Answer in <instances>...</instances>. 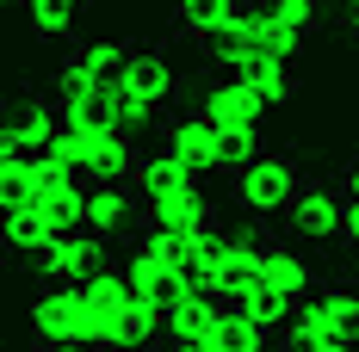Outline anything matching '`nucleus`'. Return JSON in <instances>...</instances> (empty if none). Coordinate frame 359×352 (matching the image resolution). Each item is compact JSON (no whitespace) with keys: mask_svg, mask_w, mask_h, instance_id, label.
Instances as JSON below:
<instances>
[{"mask_svg":"<svg viewBox=\"0 0 359 352\" xmlns=\"http://www.w3.org/2000/svg\"><path fill=\"white\" fill-rule=\"evenodd\" d=\"M32 340L37 346H93V297H87V284H50L37 297Z\"/></svg>","mask_w":359,"mask_h":352,"instance_id":"nucleus-1","label":"nucleus"},{"mask_svg":"<svg viewBox=\"0 0 359 352\" xmlns=\"http://www.w3.org/2000/svg\"><path fill=\"white\" fill-rule=\"evenodd\" d=\"M106 235H93V229H74V235H50V241L32 253V266L50 272V284H87L93 272H106L111 253H106Z\"/></svg>","mask_w":359,"mask_h":352,"instance_id":"nucleus-2","label":"nucleus"},{"mask_svg":"<svg viewBox=\"0 0 359 352\" xmlns=\"http://www.w3.org/2000/svg\"><path fill=\"white\" fill-rule=\"evenodd\" d=\"M297 167H291V155H260L254 167L236 174V204L248 216H279L291 211V198H297Z\"/></svg>","mask_w":359,"mask_h":352,"instance_id":"nucleus-3","label":"nucleus"},{"mask_svg":"<svg viewBox=\"0 0 359 352\" xmlns=\"http://www.w3.org/2000/svg\"><path fill=\"white\" fill-rule=\"evenodd\" d=\"M137 198H143V211H161V204L205 198V192H198V174L180 161L174 148H161V155H143V167H137Z\"/></svg>","mask_w":359,"mask_h":352,"instance_id":"nucleus-4","label":"nucleus"},{"mask_svg":"<svg viewBox=\"0 0 359 352\" xmlns=\"http://www.w3.org/2000/svg\"><path fill=\"white\" fill-rule=\"evenodd\" d=\"M291 229L304 235V241H334L341 235V192H328V185H297V198H291Z\"/></svg>","mask_w":359,"mask_h":352,"instance_id":"nucleus-5","label":"nucleus"},{"mask_svg":"<svg viewBox=\"0 0 359 352\" xmlns=\"http://www.w3.org/2000/svg\"><path fill=\"white\" fill-rule=\"evenodd\" d=\"M161 136H168L161 148H174L192 174H217V136L223 130L211 118H174V124H161Z\"/></svg>","mask_w":359,"mask_h":352,"instance_id":"nucleus-6","label":"nucleus"},{"mask_svg":"<svg viewBox=\"0 0 359 352\" xmlns=\"http://www.w3.org/2000/svg\"><path fill=\"white\" fill-rule=\"evenodd\" d=\"M211 118L217 130H260V118H266V99L254 93V87H242V80H217L211 93Z\"/></svg>","mask_w":359,"mask_h":352,"instance_id":"nucleus-7","label":"nucleus"},{"mask_svg":"<svg viewBox=\"0 0 359 352\" xmlns=\"http://www.w3.org/2000/svg\"><path fill=\"white\" fill-rule=\"evenodd\" d=\"M137 211H143V198H137L130 185H93V192H87V229L106 235V241H111V235H124Z\"/></svg>","mask_w":359,"mask_h":352,"instance_id":"nucleus-8","label":"nucleus"},{"mask_svg":"<svg viewBox=\"0 0 359 352\" xmlns=\"http://www.w3.org/2000/svg\"><path fill=\"white\" fill-rule=\"evenodd\" d=\"M229 80L254 87L266 106H285V99H297V74H291V62H273V56H242V62L229 69Z\"/></svg>","mask_w":359,"mask_h":352,"instance_id":"nucleus-9","label":"nucleus"},{"mask_svg":"<svg viewBox=\"0 0 359 352\" xmlns=\"http://www.w3.org/2000/svg\"><path fill=\"white\" fill-rule=\"evenodd\" d=\"M130 87H137L149 106H155V118H161V111H174L180 74L168 69V56H161V50H143V43H137V56H130Z\"/></svg>","mask_w":359,"mask_h":352,"instance_id":"nucleus-10","label":"nucleus"},{"mask_svg":"<svg viewBox=\"0 0 359 352\" xmlns=\"http://www.w3.org/2000/svg\"><path fill=\"white\" fill-rule=\"evenodd\" d=\"M260 247L254 235H223V297L229 303H242L254 284H260Z\"/></svg>","mask_w":359,"mask_h":352,"instance_id":"nucleus-11","label":"nucleus"},{"mask_svg":"<svg viewBox=\"0 0 359 352\" xmlns=\"http://www.w3.org/2000/svg\"><path fill=\"white\" fill-rule=\"evenodd\" d=\"M217 328H223V303L192 297V303H180L168 316V340L174 346H217Z\"/></svg>","mask_w":359,"mask_h":352,"instance_id":"nucleus-12","label":"nucleus"},{"mask_svg":"<svg viewBox=\"0 0 359 352\" xmlns=\"http://www.w3.org/2000/svg\"><path fill=\"white\" fill-rule=\"evenodd\" d=\"M260 284H266V290H285V297H310V290H316L304 253H291V247H279V241L260 247Z\"/></svg>","mask_w":359,"mask_h":352,"instance_id":"nucleus-13","label":"nucleus"},{"mask_svg":"<svg viewBox=\"0 0 359 352\" xmlns=\"http://www.w3.org/2000/svg\"><path fill=\"white\" fill-rule=\"evenodd\" d=\"M62 136V111L56 106H25L19 111V124L6 130V148H25V155H50V142Z\"/></svg>","mask_w":359,"mask_h":352,"instance_id":"nucleus-14","label":"nucleus"},{"mask_svg":"<svg viewBox=\"0 0 359 352\" xmlns=\"http://www.w3.org/2000/svg\"><path fill=\"white\" fill-rule=\"evenodd\" d=\"M130 56H137V43H111V37H106V43L74 50V62L93 74L100 87H124V80H130Z\"/></svg>","mask_w":359,"mask_h":352,"instance_id":"nucleus-15","label":"nucleus"},{"mask_svg":"<svg viewBox=\"0 0 359 352\" xmlns=\"http://www.w3.org/2000/svg\"><path fill=\"white\" fill-rule=\"evenodd\" d=\"M229 309H248L266 334H279V328H291V309H297V297H285V290H266V284H254L242 303H229Z\"/></svg>","mask_w":359,"mask_h":352,"instance_id":"nucleus-16","label":"nucleus"},{"mask_svg":"<svg viewBox=\"0 0 359 352\" xmlns=\"http://www.w3.org/2000/svg\"><path fill=\"white\" fill-rule=\"evenodd\" d=\"M198 56L211 62V69H236L242 56H248V25L236 19V25H217V31L198 37Z\"/></svg>","mask_w":359,"mask_h":352,"instance_id":"nucleus-17","label":"nucleus"},{"mask_svg":"<svg viewBox=\"0 0 359 352\" xmlns=\"http://www.w3.org/2000/svg\"><path fill=\"white\" fill-rule=\"evenodd\" d=\"M242 19V0H180V25L192 37L217 31V25H236Z\"/></svg>","mask_w":359,"mask_h":352,"instance_id":"nucleus-18","label":"nucleus"},{"mask_svg":"<svg viewBox=\"0 0 359 352\" xmlns=\"http://www.w3.org/2000/svg\"><path fill=\"white\" fill-rule=\"evenodd\" d=\"M217 352H266V328H260L248 309H223V328H217Z\"/></svg>","mask_w":359,"mask_h":352,"instance_id":"nucleus-19","label":"nucleus"},{"mask_svg":"<svg viewBox=\"0 0 359 352\" xmlns=\"http://www.w3.org/2000/svg\"><path fill=\"white\" fill-rule=\"evenodd\" d=\"M260 155H266L260 130H223V136H217V174H242V167H254Z\"/></svg>","mask_w":359,"mask_h":352,"instance_id":"nucleus-20","label":"nucleus"},{"mask_svg":"<svg viewBox=\"0 0 359 352\" xmlns=\"http://www.w3.org/2000/svg\"><path fill=\"white\" fill-rule=\"evenodd\" d=\"M93 99H100V106L111 111V124H124V130H137V124H149V118H155V106H149L130 80H124V87H100Z\"/></svg>","mask_w":359,"mask_h":352,"instance_id":"nucleus-21","label":"nucleus"},{"mask_svg":"<svg viewBox=\"0 0 359 352\" xmlns=\"http://www.w3.org/2000/svg\"><path fill=\"white\" fill-rule=\"evenodd\" d=\"M50 235H56V229H50V216H43V211H6V247H13V253L32 260Z\"/></svg>","mask_w":359,"mask_h":352,"instance_id":"nucleus-22","label":"nucleus"},{"mask_svg":"<svg viewBox=\"0 0 359 352\" xmlns=\"http://www.w3.org/2000/svg\"><path fill=\"white\" fill-rule=\"evenodd\" d=\"M32 6V31L37 37H69L74 13H81V0H25Z\"/></svg>","mask_w":359,"mask_h":352,"instance_id":"nucleus-23","label":"nucleus"},{"mask_svg":"<svg viewBox=\"0 0 359 352\" xmlns=\"http://www.w3.org/2000/svg\"><path fill=\"white\" fill-rule=\"evenodd\" d=\"M93 93H100V80H93V74H87V69L69 56V62L56 69V106H87Z\"/></svg>","mask_w":359,"mask_h":352,"instance_id":"nucleus-24","label":"nucleus"},{"mask_svg":"<svg viewBox=\"0 0 359 352\" xmlns=\"http://www.w3.org/2000/svg\"><path fill=\"white\" fill-rule=\"evenodd\" d=\"M347 198H359V155H353V167H347Z\"/></svg>","mask_w":359,"mask_h":352,"instance_id":"nucleus-25","label":"nucleus"},{"mask_svg":"<svg viewBox=\"0 0 359 352\" xmlns=\"http://www.w3.org/2000/svg\"><path fill=\"white\" fill-rule=\"evenodd\" d=\"M347 31L359 37V0H347Z\"/></svg>","mask_w":359,"mask_h":352,"instance_id":"nucleus-26","label":"nucleus"},{"mask_svg":"<svg viewBox=\"0 0 359 352\" xmlns=\"http://www.w3.org/2000/svg\"><path fill=\"white\" fill-rule=\"evenodd\" d=\"M56 352H106V346H56Z\"/></svg>","mask_w":359,"mask_h":352,"instance_id":"nucleus-27","label":"nucleus"},{"mask_svg":"<svg viewBox=\"0 0 359 352\" xmlns=\"http://www.w3.org/2000/svg\"><path fill=\"white\" fill-rule=\"evenodd\" d=\"M174 352H217V346H174Z\"/></svg>","mask_w":359,"mask_h":352,"instance_id":"nucleus-28","label":"nucleus"},{"mask_svg":"<svg viewBox=\"0 0 359 352\" xmlns=\"http://www.w3.org/2000/svg\"><path fill=\"white\" fill-rule=\"evenodd\" d=\"M316 352H359V346H316Z\"/></svg>","mask_w":359,"mask_h":352,"instance_id":"nucleus-29","label":"nucleus"},{"mask_svg":"<svg viewBox=\"0 0 359 352\" xmlns=\"http://www.w3.org/2000/svg\"><path fill=\"white\" fill-rule=\"evenodd\" d=\"M118 352H149V346H118Z\"/></svg>","mask_w":359,"mask_h":352,"instance_id":"nucleus-30","label":"nucleus"},{"mask_svg":"<svg viewBox=\"0 0 359 352\" xmlns=\"http://www.w3.org/2000/svg\"><path fill=\"white\" fill-rule=\"evenodd\" d=\"M37 352H56V346H37Z\"/></svg>","mask_w":359,"mask_h":352,"instance_id":"nucleus-31","label":"nucleus"}]
</instances>
